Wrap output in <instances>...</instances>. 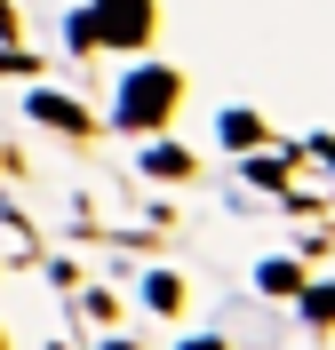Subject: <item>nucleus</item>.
I'll return each instance as SVG.
<instances>
[{
	"mask_svg": "<svg viewBox=\"0 0 335 350\" xmlns=\"http://www.w3.org/2000/svg\"><path fill=\"white\" fill-rule=\"evenodd\" d=\"M256 135H264V128H256V111H223V144H240V152H247Z\"/></svg>",
	"mask_w": 335,
	"mask_h": 350,
	"instance_id": "nucleus-5",
	"label": "nucleus"
},
{
	"mask_svg": "<svg viewBox=\"0 0 335 350\" xmlns=\"http://www.w3.org/2000/svg\"><path fill=\"white\" fill-rule=\"evenodd\" d=\"M168 111H176V72L168 64H136L128 88H120V104H112V120L120 128H160Z\"/></svg>",
	"mask_w": 335,
	"mask_h": 350,
	"instance_id": "nucleus-1",
	"label": "nucleus"
},
{
	"mask_svg": "<svg viewBox=\"0 0 335 350\" xmlns=\"http://www.w3.org/2000/svg\"><path fill=\"white\" fill-rule=\"evenodd\" d=\"M303 310H312L319 327H327V319H335V286H319V295H312V303H303Z\"/></svg>",
	"mask_w": 335,
	"mask_h": 350,
	"instance_id": "nucleus-7",
	"label": "nucleus"
},
{
	"mask_svg": "<svg viewBox=\"0 0 335 350\" xmlns=\"http://www.w3.org/2000/svg\"><path fill=\"white\" fill-rule=\"evenodd\" d=\"M184 350H223V342H184Z\"/></svg>",
	"mask_w": 335,
	"mask_h": 350,
	"instance_id": "nucleus-8",
	"label": "nucleus"
},
{
	"mask_svg": "<svg viewBox=\"0 0 335 350\" xmlns=\"http://www.w3.org/2000/svg\"><path fill=\"white\" fill-rule=\"evenodd\" d=\"M144 167H152V175H192V159H184L176 144H152V152H144Z\"/></svg>",
	"mask_w": 335,
	"mask_h": 350,
	"instance_id": "nucleus-4",
	"label": "nucleus"
},
{
	"mask_svg": "<svg viewBox=\"0 0 335 350\" xmlns=\"http://www.w3.org/2000/svg\"><path fill=\"white\" fill-rule=\"evenodd\" d=\"M88 32H104L112 48H136L144 32H152V0H96Z\"/></svg>",
	"mask_w": 335,
	"mask_h": 350,
	"instance_id": "nucleus-2",
	"label": "nucleus"
},
{
	"mask_svg": "<svg viewBox=\"0 0 335 350\" xmlns=\"http://www.w3.org/2000/svg\"><path fill=\"white\" fill-rule=\"evenodd\" d=\"M295 286V262H264V295H288Z\"/></svg>",
	"mask_w": 335,
	"mask_h": 350,
	"instance_id": "nucleus-6",
	"label": "nucleus"
},
{
	"mask_svg": "<svg viewBox=\"0 0 335 350\" xmlns=\"http://www.w3.org/2000/svg\"><path fill=\"white\" fill-rule=\"evenodd\" d=\"M32 120H48V128H64V135H80V128H88V111H80V104H64V96H32Z\"/></svg>",
	"mask_w": 335,
	"mask_h": 350,
	"instance_id": "nucleus-3",
	"label": "nucleus"
}]
</instances>
